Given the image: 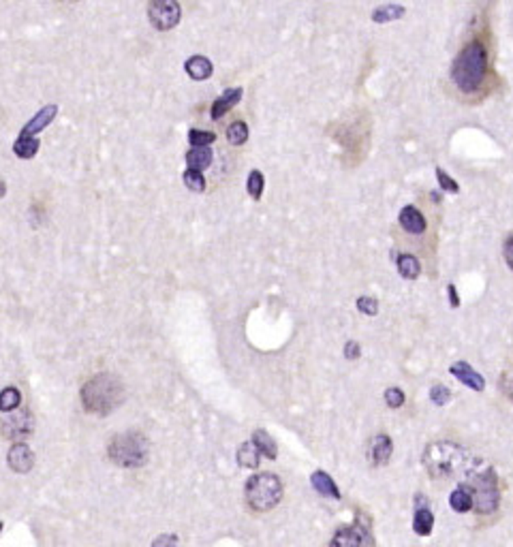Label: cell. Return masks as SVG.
<instances>
[{"label":"cell","instance_id":"obj_1","mask_svg":"<svg viewBox=\"0 0 513 547\" xmlns=\"http://www.w3.org/2000/svg\"><path fill=\"white\" fill-rule=\"evenodd\" d=\"M490 71V47L484 37L468 39L452 62V84L466 96L486 86Z\"/></svg>","mask_w":513,"mask_h":547},{"label":"cell","instance_id":"obj_2","mask_svg":"<svg viewBox=\"0 0 513 547\" xmlns=\"http://www.w3.org/2000/svg\"><path fill=\"white\" fill-rule=\"evenodd\" d=\"M82 404L92 415H110L124 402V385L114 374H96L82 387Z\"/></svg>","mask_w":513,"mask_h":547},{"label":"cell","instance_id":"obj_3","mask_svg":"<svg viewBox=\"0 0 513 547\" xmlns=\"http://www.w3.org/2000/svg\"><path fill=\"white\" fill-rule=\"evenodd\" d=\"M424 468L432 479H452L466 468V451L458 442H430L422 456Z\"/></svg>","mask_w":513,"mask_h":547},{"label":"cell","instance_id":"obj_4","mask_svg":"<svg viewBox=\"0 0 513 547\" xmlns=\"http://www.w3.org/2000/svg\"><path fill=\"white\" fill-rule=\"evenodd\" d=\"M107 456L120 468H142L150 460V440L142 432L116 434L107 444Z\"/></svg>","mask_w":513,"mask_h":547},{"label":"cell","instance_id":"obj_5","mask_svg":"<svg viewBox=\"0 0 513 547\" xmlns=\"http://www.w3.org/2000/svg\"><path fill=\"white\" fill-rule=\"evenodd\" d=\"M283 481L278 474L274 472H257L248 477L244 486V498L251 511L255 513H267L276 509L283 500Z\"/></svg>","mask_w":513,"mask_h":547},{"label":"cell","instance_id":"obj_6","mask_svg":"<svg viewBox=\"0 0 513 547\" xmlns=\"http://www.w3.org/2000/svg\"><path fill=\"white\" fill-rule=\"evenodd\" d=\"M148 20L152 24V28H156L161 32L174 30L182 20V7L178 0H150Z\"/></svg>","mask_w":513,"mask_h":547},{"label":"cell","instance_id":"obj_7","mask_svg":"<svg viewBox=\"0 0 513 547\" xmlns=\"http://www.w3.org/2000/svg\"><path fill=\"white\" fill-rule=\"evenodd\" d=\"M473 511L479 516H490V513L498 511L500 507V492L496 486H482L473 488Z\"/></svg>","mask_w":513,"mask_h":547},{"label":"cell","instance_id":"obj_8","mask_svg":"<svg viewBox=\"0 0 513 547\" xmlns=\"http://www.w3.org/2000/svg\"><path fill=\"white\" fill-rule=\"evenodd\" d=\"M364 543H372L370 539V530L366 526L359 524V518L353 526H345V528H338L336 534L332 537L329 545L334 547H345V545H364Z\"/></svg>","mask_w":513,"mask_h":547},{"label":"cell","instance_id":"obj_9","mask_svg":"<svg viewBox=\"0 0 513 547\" xmlns=\"http://www.w3.org/2000/svg\"><path fill=\"white\" fill-rule=\"evenodd\" d=\"M7 464L13 472H28L34 466V454L26 442H15L7 454Z\"/></svg>","mask_w":513,"mask_h":547},{"label":"cell","instance_id":"obj_10","mask_svg":"<svg viewBox=\"0 0 513 547\" xmlns=\"http://www.w3.org/2000/svg\"><path fill=\"white\" fill-rule=\"evenodd\" d=\"M449 372L456 376V379H458L462 385L470 387L473 391H484V389H486V379H484V376L479 374L468 361H456V364L449 368Z\"/></svg>","mask_w":513,"mask_h":547},{"label":"cell","instance_id":"obj_11","mask_svg":"<svg viewBox=\"0 0 513 547\" xmlns=\"http://www.w3.org/2000/svg\"><path fill=\"white\" fill-rule=\"evenodd\" d=\"M56 114H58V105H56V103H50V105H45L43 110H39L37 114H34V116L28 120V124L20 130V135H22V137H37L45 126L52 124V120L56 118Z\"/></svg>","mask_w":513,"mask_h":547},{"label":"cell","instance_id":"obj_12","mask_svg":"<svg viewBox=\"0 0 513 547\" xmlns=\"http://www.w3.org/2000/svg\"><path fill=\"white\" fill-rule=\"evenodd\" d=\"M398 223H400V227H402L406 233H410V235H422V233H426V229H428L426 216L415 208V205H404V208L400 210Z\"/></svg>","mask_w":513,"mask_h":547},{"label":"cell","instance_id":"obj_13","mask_svg":"<svg viewBox=\"0 0 513 547\" xmlns=\"http://www.w3.org/2000/svg\"><path fill=\"white\" fill-rule=\"evenodd\" d=\"M392 451H394V442L387 434H376L372 440H370V447H368V458L374 466H383L389 462L392 458Z\"/></svg>","mask_w":513,"mask_h":547},{"label":"cell","instance_id":"obj_14","mask_svg":"<svg viewBox=\"0 0 513 547\" xmlns=\"http://www.w3.org/2000/svg\"><path fill=\"white\" fill-rule=\"evenodd\" d=\"M239 98H242V88H229L225 90L214 103H212V110H210V118L216 122V120H223L227 116L229 110H233Z\"/></svg>","mask_w":513,"mask_h":547},{"label":"cell","instance_id":"obj_15","mask_svg":"<svg viewBox=\"0 0 513 547\" xmlns=\"http://www.w3.org/2000/svg\"><path fill=\"white\" fill-rule=\"evenodd\" d=\"M184 68L191 80L195 82H203V80H210L212 73H214V64L210 58L205 56H191L186 62H184Z\"/></svg>","mask_w":513,"mask_h":547},{"label":"cell","instance_id":"obj_16","mask_svg":"<svg viewBox=\"0 0 513 547\" xmlns=\"http://www.w3.org/2000/svg\"><path fill=\"white\" fill-rule=\"evenodd\" d=\"M212 160H214V152L210 150V146H193L186 152V167L188 169L203 171L212 165Z\"/></svg>","mask_w":513,"mask_h":547},{"label":"cell","instance_id":"obj_17","mask_svg":"<svg viewBox=\"0 0 513 547\" xmlns=\"http://www.w3.org/2000/svg\"><path fill=\"white\" fill-rule=\"evenodd\" d=\"M311 484H313V488H315L321 496L332 498V500H338V498H340L338 486L334 484V479H332L325 470H315V472L311 474Z\"/></svg>","mask_w":513,"mask_h":547},{"label":"cell","instance_id":"obj_18","mask_svg":"<svg viewBox=\"0 0 513 547\" xmlns=\"http://www.w3.org/2000/svg\"><path fill=\"white\" fill-rule=\"evenodd\" d=\"M434 528V516L430 511V504H415V518H413V530L419 537H428Z\"/></svg>","mask_w":513,"mask_h":547},{"label":"cell","instance_id":"obj_19","mask_svg":"<svg viewBox=\"0 0 513 547\" xmlns=\"http://www.w3.org/2000/svg\"><path fill=\"white\" fill-rule=\"evenodd\" d=\"M235 460L242 468H257L259 466V460H261V451L255 447L253 440H246L239 444V449L235 454Z\"/></svg>","mask_w":513,"mask_h":547},{"label":"cell","instance_id":"obj_20","mask_svg":"<svg viewBox=\"0 0 513 547\" xmlns=\"http://www.w3.org/2000/svg\"><path fill=\"white\" fill-rule=\"evenodd\" d=\"M5 434L9 438H24L32 432V415L28 413V410H24L22 415H17L15 419H11L7 426H5Z\"/></svg>","mask_w":513,"mask_h":547},{"label":"cell","instance_id":"obj_21","mask_svg":"<svg viewBox=\"0 0 513 547\" xmlns=\"http://www.w3.org/2000/svg\"><path fill=\"white\" fill-rule=\"evenodd\" d=\"M251 440L255 442V447L261 451V456H265L267 460H276V458H278L276 442H274V438H272L265 430H255Z\"/></svg>","mask_w":513,"mask_h":547},{"label":"cell","instance_id":"obj_22","mask_svg":"<svg viewBox=\"0 0 513 547\" xmlns=\"http://www.w3.org/2000/svg\"><path fill=\"white\" fill-rule=\"evenodd\" d=\"M396 263H398V271H400L402 278H406V280L419 278L422 265H419L417 257H413V255H400V257L396 259Z\"/></svg>","mask_w":513,"mask_h":547},{"label":"cell","instance_id":"obj_23","mask_svg":"<svg viewBox=\"0 0 513 547\" xmlns=\"http://www.w3.org/2000/svg\"><path fill=\"white\" fill-rule=\"evenodd\" d=\"M449 504L456 513H466L473 509V492L468 486H460L452 492L449 496Z\"/></svg>","mask_w":513,"mask_h":547},{"label":"cell","instance_id":"obj_24","mask_svg":"<svg viewBox=\"0 0 513 547\" xmlns=\"http://www.w3.org/2000/svg\"><path fill=\"white\" fill-rule=\"evenodd\" d=\"M22 404V391L13 385L5 387L0 391V413H13Z\"/></svg>","mask_w":513,"mask_h":547},{"label":"cell","instance_id":"obj_25","mask_svg":"<svg viewBox=\"0 0 513 547\" xmlns=\"http://www.w3.org/2000/svg\"><path fill=\"white\" fill-rule=\"evenodd\" d=\"M406 9L402 5H383L379 9L372 11V22L376 24H387V22H394V20H400L404 17Z\"/></svg>","mask_w":513,"mask_h":547},{"label":"cell","instance_id":"obj_26","mask_svg":"<svg viewBox=\"0 0 513 547\" xmlns=\"http://www.w3.org/2000/svg\"><path fill=\"white\" fill-rule=\"evenodd\" d=\"M227 142L231 146H244L248 142V124L242 120H235L227 126Z\"/></svg>","mask_w":513,"mask_h":547},{"label":"cell","instance_id":"obj_27","mask_svg":"<svg viewBox=\"0 0 513 547\" xmlns=\"http://www.w3.org/2000/svg\"><path fill=\"white\" fill-rule=\"evenodd\" d=\"M39 140L37 137H17V142L13 144V152H15V156H20V158H32L34 154L39 152Z\"/></svg>","mask_w":513,"mask_h":547},{"label":"cell","instance_id":"obj_28","mask_svg":"<svg viewBox=\"0 0 513 547\" xmlns=\"http://www.w3.org/2000/svg\"><path fill=\"white\" fill-rule=\"evenodd\" d=\"M182 182L193 193H203L205 190V178H203L201 171H197V169H188L186 167V171L182 174Z\"/></svg>","mask_w":513,"mask_h":547},{"label":"cell","instance_id":"obj_29","mask_svg":"<svg viewBox=\"0 0 513 547\" xmlns=\"http://www.w3.org/2000/svg\"><path fill=\"white\" fill-rule=\"evenodd\" d=\"M263 186H265V178H263V174H261L259 169H253V171H251V176H248V180H246V190H248V195H251L255 201L261 199V195H263Z\"/></svg>","mask_w":513,"mask_h":547},{"label":"cell","instance_id":"obj_30","mask_svg":"<svg viewBox=\"0 0 513 547\" xmlns=\"http://www.w3.org/2000/svg\"><path fill=\"white\" fill-rule=\"evenodd\" d=\"M188 142H191V146H212L216 142V135L212 130L191 128L188 130Z\"/></svg>","mask_w":513,"mask_h":547},{"label":"cell","instance_id":"obj_31","mask_svg":"<svg viewBox=\"0 0 513 547\" xmlns=\"http://www.w3.org/2000/svg\"><path fill=\"white\" fill-rule=\"evenodd\" d=\"M430 400H432L436 406H445V404L452 400L449 387H445V385H432V389H430Z\"/></svg>","mask_w":513,"mask_h":547},{"label":"cell","instance_id":"obj_32","mask_svg":"<svg viewBox=\"0 0 513 547\" xmlns=\"http://www.w3.org/2000/svg\"><path fill=\"white\" fill-rule=\"evenodd\" d=\"M357 310L368 315V317H374L376 313H379V301H376L374 297H359L357 299Z\"/></svg>","mask_w":513,"mask_h":547},{"label":"cell","instance_id":"obj_33","mask_svg":"<svg viewBox=\"0 0 513 547\" xmlns=\"http://www.w3.org/2000/svg\"><path fill=\"white\" fill-rule=\"evenodd\" d=\"M436 180H438V186H440L443 190H447V193H458V190H460L458 182L452 180V178H449L447 174H445V171H443L440 167H436Z\"/></svg>","mask_w":513,"mask_h":547},{"label":"cell","instance_id":"obj_34","mask_svg":"<svg viewBox=\"0 0 513 547\" xmlns=\"http://www.w3.org/2000/svg\"><path fill=\"white\" fill-rule=\"evenodd\" d=\"M385 404L389 408H400L404 404V391L400 387H389L385 391Z\"/></svg>","mask_w":513,"mask_h":547},{"label":"cell","instance_id":"obj_35","mask_svg":"<svg viewBox=\"0 0 513 547\" xmlns=\"http://www.w3.org/2000/svg\"><path fill=\"white\" fill-rule=\"evenodd\" d=\"M362 355V349H359V342H355V340H349L347 345H345V357L347 359H357Z\"/></svg>","mask_w":513,"mask_h":547},{"label":"cell","instance_id":"obj_36","mask_svg":"<svg viewBox=\"0 0 513 547\" xmlns=\"http://www.w3.org/2000/svg\"><path fill=\"white\" fill-rule=\"evenodd\" d=\"M511 246H513V235L509 233L505 237V248H503V255H505V263L507 267H513V259H511Z\"/></svg>","mask_w":513,"mask_h":547},{"label":"cell","instance_id":"obj_37","mask_svg":"<svg viewBox=\"0 0 513 547\" xmlns=\"http://www.w3.org/2000/svg\"><path fill=\"white\" fill-rule=\"evenodd\" d=\"M180 539L176 534H161L158 539L152 541V545H169V543H178Z\"/></svg>","mask_w":513,"mask_h":547},{"label":"cell","instance_id":"obj_38","mask_svg":"<svg viewBox=\"0 0 513 547\" xmlns=\"http://www.w3.org/2000/svg\"><path fill=\"white\" fill-rule=\"evenodd\" d=\"M447 293H449V304H452V308H458V306H460V297H458L456 285H447Z\"/></svg>","mask_w":513,"mask_h":547},{"label":"cell","instance_id":"obj_39","mask_svg":"<svg viewBox=\"0 0 513 547\" xmlns=\"http://www.w3.org/2000/svg\"><path fill=\"white\" fill-rule=\"evenodd\" d=\"M56 3H60V5H77L80 0H56Z\"/></svg>","mask_w":513,"mask_h":547},{"label":"cell","instance_id":"obj_40","mask_svg":"<svg viewBox=\"0 0 513 547\" xmlns=\"http://www.w3.org/2000/svg\"><path fill=\"white\" fill-rule=\"evenodd\" d=\"M0 530H3V522H0Z\"/></svg>","mask_w":513,"mask_h":547}]
</instances>
